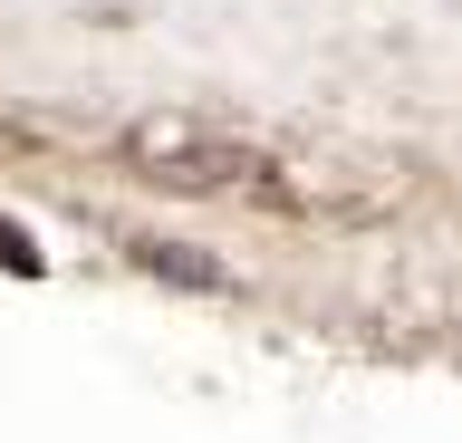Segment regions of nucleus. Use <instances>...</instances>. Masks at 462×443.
<instances>
[{
	"label": "nucleus",
	"instance_id": "1",
	"mask_svg": "<svg viewBox=\"0 0 462 443\" xmlns=\"http://www.w3.org/2000/svg\"><path fill=\"white\" fill-rule=\"evenodd\" d=\"M135 261L154 280H173V290H222V270L202 261V251H173V241H135Z\"/></svg>",
	"mask_w": 462,
	"mask_h": 443
}]
</instances>
